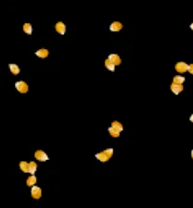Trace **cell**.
<instances>
[{"instance_id": "1", "label": "cell", "mask_w": 193, "mask_h": 208, "mask_svg": "<svg viewBox=\"0 0 193 208\" xmlns=\"http://www.w3.org/2000/svg\"><path fill=\"white\" fill-rule=\"evenodd\" d=\"M113 155V149L112 148H109L104 151H102L99 154L96 155V158H98L100 162H107L110 158H111Z\"/></svg>"}, {"instance_id": "2", "label": "cell", "mask_w": 193, "mask_h": 208, "mask_svg": "<svg viewBox=\"0 0 193 208\" xmlns=\"http://www.w3.org/2000/svg\"><path fill=\"white\" fill-rule=\"evenodd\" d=\"M15 87L16 89L18 90V91L20 93V94H26L27 92H28V85H27V83L23 81H20L18 82L15 83Z\"/></svg>"}, {"instance_id": "3", "label": "cell", "mask_w": 193, "mask_h": 208, "mask_svg": "<svg viewBox=\"0 0 193 208\" xmlns=\"http://www.w3.org/2000/svg\"><path fill=\"white\" fill-rule=\"evenodd\" d=\"M31 195L33 199L38 200L41 198V195H42V190L38 186H33L31 189Z\"/></svg>"}, {"instance_id": "4", "label": "cell", "mask_w": 193, "mask_h": 208, "mask_svg": "<svg viewBox=\"0 0 193 208\" xmlns=\"http://www.w3.org/2000/svg\"><path fill=\"white\" fill-rule=\"evenodd\" d=\"M34 157H36L38 161H41V162H45V161H47L49 157L48 155L46 154V153L42 150H38L36 152V154H34Z\"/></svg>"}, {"instance_id": "5", "label": "cell", "mask_w": 193, "mask_h": 208, "mask_svg": "<svg viewBox=\"0 0 193 208\" xmlns=\"http://www.w3.org/2000/svg\"><path fill=\"white\" fill-rule=\"evenodd\" d=\"M176 71L179 73H184L188 71L189 65H187L185 62H177L176 64Z\"/></svg>"}, {"instance_id": "6", "label": "cell", "mask_w": 193, "mask_h": 208, "mask_svg": "<svg viewBox=\"0 0 193 208\" xmlns=\"http://www.w3.org/2000/svg\"><path fill=\"white\" fill-rule=\"evenodd\" d=\"M170 89H171V91L173 92L175 94H179L183 91L184 87H183L182 84H178V83L173 82V84H171V86H170Z\"/></svg>"}, {"instance_id": "7", "label": "cell", "mask_w": 193, "mask_h": 208, "mask_svg": "<svg viewBox=\"0 0 193 208\" xmlns=\"http://www.w3.org/2000/svg\"><path fill=\"white\" fill-rule=\"evenodd\" d=\"M55 29H56L57 32H59V34H61V35H63V34L66 32V26L63 22H59L56 24Z\"/></svg>"}, {"instance_id": "8", "label": "cell", "mask_w": 193, "mask_h": 208, "mask_svg": "<svg viewBox=\"0 0 193 208\" xmlns=\"http://www.w3.org/2000/svg\"><path fill=\"white\" fill-rule=\"evenodd\" d=\"M108 58H109L110 60H111L115 66H116V65H120V64L122 63V60H121L120 57H119L118 55H116V54H112V55H110Z\"/></svg>"}, {"instance_id": "9", "label": "cell", "mask_w": 193, "mask_h": 208, "mask_svg": "<svg viewBox=\"0 0 193 208\" xmlns=\"http://www.w3.org/2000/svg\"><path fill=\"white\" fill-rule=\"evenodd\" d=\"M123 28V24L121 22H114L111 24L110 26V30L112 32H119L122 30Z\"/></svg>"}, {"instance_id": "10", "label": "cell", "mask_w": 193, "mask_h": 208, "mask_svg": "<svg viewBox=\"0 0 193 208\" xmlns=\"http://www.w3.org/2000/svg\"><path fill=\"white\" fill-rule=\"evenodd\" d=\"M48 54H49V52L46 48H42V49H39L36 52V55L40 58H46L48 55Z\"/></svg>"}, {"instance_id": "11", "label": "cell", "mask_w": 193, "mask_h": 208, "mask_svg": "<svg viewBox=\"0 0 193 208\" xmlns=\"http://www.w3.org/2000/svg\"><path fill=\"white\" fill-rule=\"evenodd\" d=\"M20 168L24 173H30V165L25 161H22L20 163Z\"/></svg>"}, {"instance_id": "12", "label": "cell", "mask_w": 193, "mask_h": 208, "mask_svg": "<svg viewBox=\"0 0 193 208\" xmlns=\"http://www.w3.org/2000/svg\"><path fill=\"white\" fill-rule=\"evenodd\" d=\"M36 176H34L33 174L32 176H30L28 178H27V180H26V184H27V186H29V187L34 186V184H36Z\"/></svg>"}, {"instance_id": "13", "label": "cell", "mask_w": 193, "mask_h": 208, "mask_svg": "<svg viewBox=\"0 0 193 208\" xmlns=\"http://www.w3.org/2000/svg\"><path fill=\"white\" fill-rule=\"evenodd\" d=\"M9 69L13 75H18L20 73V68L16 64H9Z\"/></svg>"}, {"instance_id": "14", "label": "cell", "mask_w": 193, "mask_h": 208, "mask_svg": "<svg viewBox=\"0 0 193 208\" xmlns=\"http://www.w3.org/2000/svg\"><path fill=\"white\" fill-rule=\"evenodd\" d=\"M112 127L114 130H116L117 131H119V132H121V131H123V125H122L120 122H118V121H113V122L112 123Z\"/></svg>"}, {"instance_id": "15", "label": "cell", "mask_w": 193, "mask_h": 208, "mask_svg": "<svg viewBox=\"0 0 193 208\" xmlns=\"http://www.w3.org/2000/svg\"><path fill=\"white\" fill-rule=\"evenodd\" d=\"M105 67L109 69V71H115V65L109 58L105 60Z\"/></svg>"}, {"instance_id": "16", "label": "cell", "mask_w": 193, "mask_h": 208, "mask_svg": "<svg viewBox=\"0 0 193 208\" xmlns=\"http://www.w3.org/2000/svg\"><path fill=\"white\" fill-rule=\"evenodd\" d=\"M23 32L27 34H29V35H31L32 32H33V27L30 23H25L23 25Z\"/></svg>"}, {"instance_id": "17", "label": "cell", "mask_w": 193, "mask_h": 208, "mask_svg": "<svg viewBox=\"0 0 193 208\" xmlns=\"http://www.w3.org/2000/svg\"><path fill=\"white\" fill-rule=\"evenodd\" d=\"M185 77H183V76H179V75H176L174 77L173 79V82L175 83H178V84H182V83L185 81Z\"/></svg>"}, {"instance_id": "18", "label": "cell", "mask_w": 193, "mask_h": 208, "mask_svg": "<svg viewBox=\"0 0 193 208\" xmlns=\"http://www.w3.org/2000/svg\"><path fill=\"white\" fill-rule=\"evenodd\" d=\"M29 165H30V173H31V174H34V173L36 172V169H37V165H36V163L31 161V162L29 163Z\"/></svg>"}, {"instance_id": "19", "label": "cell", "mask_w": 193, "mask_h": 208, "mask_svg": "<svg viewBox=\"0 0 193 208\" xmlns=\"http://www.w3.org/2000/svg\"><path fill=\"white\" fill-rule=\"evenodd\" d=\"M109 132H110V134H111L112 137H115V138H117V137H119V135H120V132L119 131H117L116 130H114L112 127H111V128H109Z\"/></svg>"}, {"instance_id": "20", "label": "cell", "mask_w": 193, "mask_h": 208, "mask_svg": "<svg viewBox=\"0 0 193 208\" xmlns=\"http://www.w3.org/2000/svg\"><path fill=\"white\" fill-rule=\"evenodd\" d=\"M188 71H189L190 74H192V75H193V64H190V65H189V68H188Z\"/></svg>"}, {"instance_id": "21", "label": "cell", "mask_w": 193, "mask_h": 208, "mask_svg": "<svg viewBox=\"0 0 193 208\" xmlns=\"http://www.w3.org/2000/svg\"><path fill=\"white\" fill-rule=\"evenodd\" d=\"M189 120H190L191 122H193V114L190 116V117H189Z\"/></svg>"}, {"instance_id": "22", "label": "cell", "mask_w": 193, "mask_h": 208, "mask_svg": "<svg viewBox=\"0 0 193 208\" xmlns=\"http://www.w3.org/2000/svg\"><path fill=\"white\" fill-rule=\"evenodd\" d=\"M190 29L193 31V23H191V24H190Z\"/></svg>"}, {"instance_id": "23", "label": "cell", "mask_w": 193, "mask_h": 208, "mask_svg": "<svg viewBox=\"0 0 193 208\" xmlns=\"http://www.w3.org/2000/svg\"><path fill=\"white\" fill-rule=\"evenodd\" d=\"M191 157H192V159H193V149H192V151H191Z\"/></svg>"}]
</instances>
